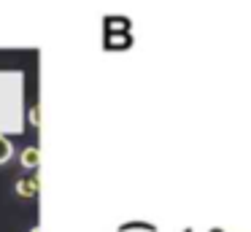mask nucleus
Returning <instances> with one entry per match:
<instances>
[{"mask_svg": "<svg viewBox=\"0 0 251 232\" xmlns=\"http://www.w3.org/2000/svg\"><path fill=\"white\" fill-rule=\"evenodd\" d=\"M14 156V146H11V140L6 138V135H0V165H6L8 159Z\"/></svg>", "mask_w": 251, "mask_h": 232, "instance_id": "obj_3", "label": "nucleus"}, {"mask_svg": "<svg viewBox=\"0 0 251 232\" xmlns=\"http://www.w3.org/2000/svg\"><path fill=\"white\" fill-rule=\"evenodd\" d=\"M30 232H41V227H33V230H30Z\"/></svg>", "mask_w": 251, "mask_h": 232, "instance_id": "obj_5", "label": "nucleus"}, {"mask_svg": "<svg viewBox=\"0 0 251 232\" xmlns=\"http://www.w3.org/2000/svg\"><path fill=\"white\" fill-rule=\"evenodd\" d=\"M19 162H22L27 170H35L38 167V162H41V151H38V146H27V149L19 154Z\"/></svg>", "mask_w": 251, "mask_h": 232, "instance_id": "obj_1", "label": "nucleus"}, {"mask_svg": "<svg viewBox=\"0 0 251 232\" xmlns=\"http://www.w3.org/2000/svg\"><path fill=\"white\" fill-rule=\"evenodd\" d=\"M17 194L19 197H33V194H38V178H19L17 181Z\"/></svg>", "mask_w": 251, "mask_h": 232, "instance_id": "obj_2", "label": "nucleus"}, {"mask_svg": "<svg viewBox=\"0 0 251 232\" xmlns=\"http://www.w3.org/2000/svg\"><path fill=\"white\" fill-rule=\"evenodd\" d=\"M30 124H38V108H30Z\"/></svg>", "mask_w": 251, "mask_h": 232, "instance_id": "obj_4", "label": "nucleus"}]
</instances>
